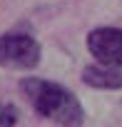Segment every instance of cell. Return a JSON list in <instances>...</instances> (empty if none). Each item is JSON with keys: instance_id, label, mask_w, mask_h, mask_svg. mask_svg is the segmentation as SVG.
<instances>
[{"instance_id": "1", "label": "cell", "mask_w": 122, "mask_h": 127, "mask_svg": "<svg viewBox=\"0 0 122 127\" xmlns=\"http://www.w3.org/2000/svg\"><path fill=\"white\" fill-rule=\"evenodd\" d=\"M20 90L40 117L52 120L60 127H82L85 110L72 90L57 82H50V80H42V77L20 80Z\"/></svg>"}, {"instance_id": "2", "label": "cell", "mask_w": 122, "mask_h": 127, "mask_svg": "<svg viewBox=\"0 0 122 127\" xmlns=\"http://www.w3.org/2000/svg\"><path fill=\"white\" fill-rule=\"evenodd\" d=\"M40 42L25 32L0 35V67L10 70H32L40 65Z\"/></svg>"}, {"instance_id": "3", "label": "cell", "mask_w": 122, "mask_h": 127, "mask_svg": "<svg viewBox=\"0 0 122 127\" xmlns=\"http://www.w3.org/2000/svg\"><path fill=\"white\" fill-rule=\"evenodd\" d=\"M87 50L100 65L122 67V28H95L87 32Z\"/></svg>"}, {"instance_id": "4", "label": "cell", "mask_w": 122, "mask_h": 127, "mask_svg": "<svg viewBox=\"0 0 122 127\" xmlns=\"http://www.w3.org/2000/svg\"><path fill=\"white\" fill-rule=\"evenodd\" d=\"M82 82L95 90H122V67L87 65L82 70Z\"/></svg>"}, {"instance_id": "5", "label": "cell", "mask_w": 122, "mask_h": 127, "mask_svg": "<svg viewBox=\"0 0 122 127\" xmlns=\"http://www.w3.org/2000/svg\"><path fill=\"white\" fill-rule=\"evenodd\" d=\"M18 107L15 105H0V127H15Z\"/></svg>"}]
</instances>
